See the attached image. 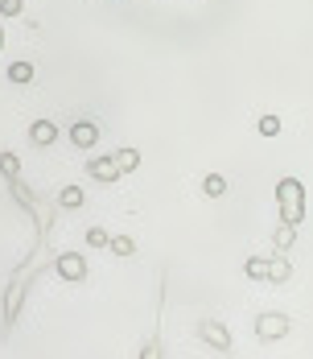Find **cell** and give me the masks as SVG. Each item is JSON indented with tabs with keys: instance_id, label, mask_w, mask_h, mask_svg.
Wrapping results in <instances>:
<instances>
[{
	"instance_id": "6da1fadb",
	"label": "cell",
	"mask_w": 313,
	"mask_h": 359,
	"mask_svg": "<svg viewBox=\"0 0 313 359\" xmlns=\"http://www.w3.org/2000/svg\"><path fill=\"white\" fill-rule=\"evenodd\" d=\"M280 203H284V219H301V186L297 182H280Z\"/></svg>"
},
{
	"instance_id": "7a4b0ae2",
	"label": "cell",
	"mask_w": 313,
	"mask_h": 359,
	"mask_svg": "<svg viewBox=\"0 0 313 359\" xmlns=\"http://www.w3.org/2000/svg\"><path fill=\"white\" fill-rule=\"evenodd\" d=\"M198 339L210 343V347H218V351H231V334H227L218 323H198Z\"/></svg>"
},
{
	"instance_id": "3957f363",
	"label": "cell",
	"mask_w": 313,
	"mask_h": 359,
	"mask_svg": "<svg viewBox=\"0 0 313 359\" xmlns=\"http://www.w3.org/2000/svg\"><path fill=\"white\" fill-rule=\"evenodd\" d=\"M256 330H260V339H280L288 330V318L284 314H260L256 318Z\"/></svg>"
},
{
	"instance_id": "277c9868",
	"label": "cell",
	"mask_w": 313,
	"mask_h": 359,
	"mask_svg": "<svg viewBox=\"0 0 313 359\" xmlns=\"http://www.w3.org/2000/svg\"><path fill=\"white\" fill-rule=\"evenodd\" d=\"M87 174L95 182H116L120 178V165H116V157H95V161L87 165Z\"/></svg>"
},
{
	"instance_id": "5b68a950",
	"label": "cell",
	"mask_w": 313,
	"mask_h": 359,
	"mask_svg": "<svg viewBox=\"0 0 313 359\" xmlns=\"http://www.w3.org/2000/svg\"><path fill=\"white\" fill-rule=\"evenodd\" d=\"M70 141H74V144H83V149H87V144H95V141H99V128L83 120V124H74V128H70Z\"/></svg>"
},
{
	"instance_id": "8992f818",
	"label": "cell",
	"mask_w": 313,
	"mask_h": 359,
	"mask_svg": "<svg viewBox=\"0 0 313 359\" xmlns=\"http://www.w3.org/2000/svg\"><path fill=\"white\" fill-rule=\"evenodd\" d=\"M29 137H34V144H54V137H58V128H54L50 120H34Z\"/></svg>"
},
{
	"instance_id": "52a82bcc",
	"label": "cell",
	"mask_w": 313,
	"mask_h": 359,
	"mask_svg": "<svg viewBox=\"0 0 313 359\" xmlns=\"http://www.w3.org/2000/svg\"><path fill=\"white\" fill-rule=\"evenodd\" d=\"M58 269H62V277H70V281H78V277H83V260H78V256H62V260H58Z\"/></svg>"
},
{
	"instance_id": "ba28073f",
	"label": "cell",
	"mask_w": 313,
	"mask_h": 359,
	"mask_svg": "<svg viewBox=\"0 0 313 359\" xmlns=\"http://www.w3.org/2000/svg\"><path fill=\"white\" fill-rule=\"evenodd\" d=\"M116 165H120V174L137 170V165H140V153H137V149H124V153H116Z\"/></svg>"
},
{
	"instance_id": "9c48e42d",
	"label": "cell",
	"mask_w": 313,
	"mask_h": 359,
	"mask_svg": "<svg viewBox=\"0 0 313 359\" xmlns=\"http://www.w3.org/2000/svg\"><path fill=\"white\" fill-rule=\"evenodd\" d=\"M8 79H13V83H29V79H34V62H13V67H8Z\"/></svg>"
},
{
	"instance_id": "30bf717a",
	"label": "cell",
	"mask_w": 313,
	"mask_h": 359,
	"mask_svg": "<svg viewBox=\"0 0 313 359\" xmlns=\"http://www.w3.org/2000/svg\"><path fill=\"white\" fill-rule=\"evenodd\" d=\"M107 248L116 252V256H132V240H128V236H111V244H107Z\"/></svg>"
},
{
	"instance_id": "8fae6325",
	"label": "cell",
	"mask_w": 313,
	"mask_h": 359,
	"mask_svg": "<svg viewBox=\"0 0 313 359\" xmlns=\"http://www.w3.org/2000/svg\"><path fill=\"white\" fill-rule=\"evenodd\" d=\"M87 244H91V248H104V244H111V236H107L104 227H91V231H87Z\"/></svg>"
},
{
	"instance_id": "7c38bea8",
	"label": "cell",
	"mask_w": 313,
	"mask_h": 359,
	"mask_svg": "<svg viewBox=\"0 0 313 359\" xmlns=\"http://www.w3.org/2000/svg\"><path fill=\"white\" fill-rule=\"evenodd\" d=\"M0 170L4 178H17V153H0Z\"/></svg>"
},
{
	"instance_id": "4fadbf2b",
	"label": "cell",
	"mask_w": 313,
	"mask_h": 359,
	"mask_svg": "<svg viewBox=\"0 0 313 359\" xmlns=\"http://www.w3.org/2000/svg\"><path fill=\"white\" fill-rule=\"evenodd\" d=\"M260 133H264V137H277L280 120H277V116H260Z\"/></svg>"
},
{
	"instance_id": "5bb4252c",
	"label": "cell",
	"mask_w": 313,
	"mask_h": 359,
	"mask_svg": "<svg viewBox=\"0 0 313 359\" xmlns=\"http://www.w3.org/2000/svg\"><path fill=\"white\" fill-rule=\"evenodd\" d=\"M202 190H207L210 198H214V194H223V190H227V182L218 178V174H210V178H207V186H202Z\"/></svg>"
},
{
	"instance_id": "9a60e30c",
	"label": "cell",
	"mask_w": 313,
	"mask_h": 359,
	"mask_svg": "<svg viewBox=\"0 0 313 359\" xmlns=\"http://www.w3.org/2000/svg\"><path fill=\"white\" fill-rule=\"evenodd\" d=\"M62 203H67V207H78V203H83V190H78V186H67V190H62Z\"/></svg>"
},
{
	"instance_id": "2e32d148",
	"label": "cell",
	"mask_w": 313,
	"mask_h": 359,
	"mask_svg": "<svg viewBox=\"0 0 313 359\" xmlns=\"http://www.w3.org/2000/svg\"><path fill=\"white\" fill-rule=\"evenodd\" d=\"M268 277H272V281H284V277H288V264H284V260H272V264H268Z\"/></svg>"
},
{
	"instance_id": "e0dca14e",
	"label": "cell",
	"mask_w": 313,
	"mask_h": 359,
	"mask_svg": "<svg viewBox=\"0 0 313 359\" xmlns=\"http://www.w3.org/2000/svg\"><path fill=\"white\" fill-rule=\"evenodd\" d=\"M264 273H268V264H264L260 256H251V260H247V277H264Z\"/></svg>"
},
{
	"instance_id": "ac0fdd59",
	"label": "cell",
	"mask_w": 313,
	"mask_h": 359,
	"mask_svg": "<svg viewBox=\"0 0 313 359\" xmlns=\"http://www.w3.org/2000/svg\"><path fill=\"white\" fill-rule=\"evenodd\" d=\"M0 13H4V17H17V13H21V0H0Z\"/></svg>"
},
{
	"instance_id": "d6986e66",
	"label": "cell",
	"mask_w": 313,
	"mask_h": 359,
	"mask_svg": "<svg viewBox=\"0 0 313 359\" xmlns=\"http://www.w3.org/2000/svg\"><path fill=\"white\" fill-rule=\"evenodd\" d=\"M0 46H4V29H0Z\"/></svg>"
}]
</instances>
